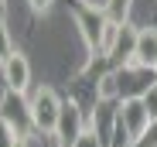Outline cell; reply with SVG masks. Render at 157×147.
I'll list each match as a JSON object with an SVG mask.
<instances>
[{"instance_id":"cell-1","label":"cell","mask_w":157,"mask_h":147,"mask_svg":"<svg viewBox=\"0 0 157 147\" xmlns=\"http://www.w3.org/2000/svg\"><path fill=\"white\" fill-rule=\"evenodd\" d=\"M28 103H31L34 137H55V130H58V116H62L65 99H62V96L51 89V86H38V89L28 96Z\"/></svg>"},{"instance_id":"cell-2","label":"cell","mask_w":157,"mask_h":147,"mask_svg":"<svg viewBox=\"0 0 157 147\" xmlns=\"http://www.w3.org/2000/svg\"><path fill=\"white\" fill-rule=\"evenodd\" d=\"M75 17V28H78V38L86 44V55H99L102 52V38H106V28H109V17L102 7H92V4H78L72 10Z\"/></svg>"},{"instance_id":"cell-3","label":"cell","mask_w":157,"mask_h":147,"mask_svg":"<svg viewBox=\"0 0 157 147\" xmlns=\"http://www.w3.org/2000/svg\"><path fill=\"white\" fill-rule=\"evenodd\" d=\"M0 120L21 137V140H31L34 137V123H31V103H28V96H21V92H7L0 96Z\"/></svg>"},{"instance_id":"cell-4","label":"cell","mask_w":157,"mask_h":147,"mask_svg":"<svg viewBox=\"0 0 157 147\" xmlns=\"http://www.w3.org/2000/svg\"><path fill=\"white\" fill-rule=\"evenodd\" d=\"M116 120L123 123V130H126L130 144H137V140L150 130V123H154L140 96H133V99H120V103H116Z\"/></svg>"},{"instance_id":"cell-5","label":"cell","mask_w":157,"mask_h":147,"mask_svg":"<svg viewBox=\"0 0 157 147\" xmlns=\"http://www.w3.org/2000/svg\"><path fill=\"white\" fill-rule=\"evenodd\" d=\"M86 127H89V120H86V110L78 106L75 99H65V106H62V116H58V130H55V147H72L78 137L86 133Z\"/></svg>"},{"instance_id":"cell-6","label":"cell","mask_w":157,"mask_h":147,"mask_svg":"<svg viewBox=\"0 0 157 147\" xmlns=\"http://www.w3.org/2000/svg\"><path fill=\"white\" fill-rule=\"evenodd\" d=\"M0 72H4V89L7 92H21V96L31 92V62L21 52H14L4 65H0Z\"/></svg>"},{"instance_id":"cell-7","label":"cell","mask_w":157,"mask_h":147,"mask_svg":"<svg viewBox=\"0 0 157 147\" xmlns=\"http://www.w3.org/2000/svg\"><path fill=\"white\" fill-rule=\"evenodd\" d=\"M130 65H140L157 72V24H144L137 31V44H133V58Z\"/></svg>"},{"instance_id":"cell-8","label":"cell","mask_w":157,"mask_h":147,"mask_svg":"<svg viewBox=\"0 0 157 147\" xmlns=\"http://www.w3.org/2000/svg\"><path fill=\"white\" fill-rule=\"evenodd\" d=\"M17 52L14 48V38H10V28H7V21H4V14H0V65H4L10 55Z\"/></svg>"},{"instance_id":"cell-9","label":"cell","mask_w":157,"mask_h":147,"mask_svg":"<svg viewBox=\"0 0 157 147\" xmlns=\"http://www.w3.org/2000/svg\"><path fill=\"white\" fill-rule=\"evenodd\" d=\"M72 147H106V140H102V137H99V133H96L92 127H86V133L78 137V140H75Z\"/></svg>"},{"instance_id":"cell-10","label":"cell","mask_w":157,"mask_h":147,"mask_svg":"<svg viewBox=\"0 0 157 147\" xmlns=\"http://www.w3.org/2000/svg\"><path fill=\"white\" fill-rule=\"evenodd\" d=\"M140 99H144V106H147V113H150V120H154V123H157V82L140 96Z\"/></svg>"},{"instance_id":"cell-11","label":"cell","mask_w":157,"mask_h":147,"mask_svg":"<svg viewBox=\"0 0 157 147\" xmlns=\"http://www.w3.org/2000/svg\"><path fill=\"white\" fill-rule=\"evenodd\" d=\"M17 140H21V137L4 123V120H0V147H17Z\"/></svg>"},{"instance_id":"cell-12","label":"cell","mask_w":157,"mask_h":147,"mask_svg":"<svg viewBox=\"0 0 157 147\" xmlns=\"http://www.w3.org/2000/svg\"><path fill=\"white\" fill-rule=\"evenodd\" d=\"M133 147H157V123H150V130H147V133H144Z\"/></svg>"},{"instance_id":"cell-13","label":"cell","mask_w":157,"mask_h":147,"mask_svg":"<svg viewBox=\"0 0 157 147\" xmlns=\"http://www.w3.org/2000/svg\"><path fill=\"white\" fill-rule=\"evenodd\" d=\"M51 4H55V0H28V7H31L34 14H44V10H51Z\"/></svg>"},{"instance_id":"cell-14","label":"cell","mask_w":157,"mask_h":147,"mask_svg":"<svg viewBox=\"0 0 157 147\" xmlns=\"http://www.w3.org/2000/svg\"><path fill=\"white\" fill-rule=\"evenodd\" d=\"M17 147H31V140H17Z\"/></svg>"},{"instance_id":"cell-15","label":"cell","mask_w":157,"mask_h":147,"mask_svg":"<svg viewBox=\"0 0 157 147\" xmlns=\"http://www.w3.org/2000/svg\"><path fill=\"white\" fill-rule=\"evenodd\" d=\"M0 7H4V0H0Z\"/></svg>"}]
</instances>
